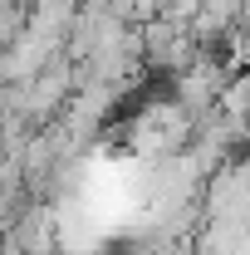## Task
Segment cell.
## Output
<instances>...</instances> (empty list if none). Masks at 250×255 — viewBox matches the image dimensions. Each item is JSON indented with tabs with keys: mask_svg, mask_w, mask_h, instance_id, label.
Instances as JSON below:
<instances>
[{
	"mask_svg": "<svg viewBox=\"0 0 250 255\" xmlns=\"http://www.w3.org/2000/svg\"><path fill=\"white\" fill-rule=\"evenodd\" d=\"M246 54H250V39H246Z\"/></svg>",
	"mask_w": 250,
	"mask_h": 255,
	"instance_id": "1",
	"label": "cell"
}]
</instances>
